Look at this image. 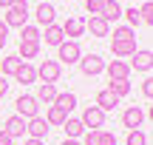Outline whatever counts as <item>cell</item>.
I'll return each instance as SVG.
<instances>
[{
  "mask_svg": "<svg viewBox=\"0 0 153 145\" xmlns=\"http://www.w3.org/2000/svg\"><path fill=\"white\" fill-rule=\"evenodd\" d=\"M111 51H114V57H119V60L131 57L133 51H136V31H133L131 26H116L114 28V40H111Z\"/></svg>",
  "mask_w": 153,
  "mask_h": 145,
  "instance_id": "1",
  "label": "cell"
},
{
  "mask_svg": "<svg viewBox=\"0 0 153 145\" xmlns=\"http://www.w3.org/2000/svg\"><path fill=\"white\" fill-rule=\"evenodd\" d=\"M26 20H28V0H11V6L6 9L3 23L9 28H23Z\"/></svg>",
  "mask_w": 153,
  "mask_h": 145,
  "instance_id": "2",
  "label": "cell"
},
{
  "mask_svg": "<svg viewBox=\"0 0 153 145\" xmlns=\"http://www.w3.org/2000/svg\"><path fill=\"white\" fill-rule=\"evenodd\" d=\"M79 57H82V51H79V43L76 40H62L57 46V63L74 66V63H79Z\"/></svg>",
  "mask_w": 153,
  "mask_h": 145,
  "instance_id": "3",
  "label": "cell"
},
{
  "mask_svg": "<svg viewBox=\"0 0 153 145\" xmlns=\"http://www.w3.org/2000/svg\"><path fill=\"white\" fill-rule=\"evenodd\" d=\"M14 105H17V117H23V120H31V117L40 114V102H37L34 94H20Z\"/></svg>",
  "mask_w": 153,
  "mask_h": 145,
  "instance_id": "4",
  "label": "cell"
},
{
  "mask_svg": "<svg viewBox=\"0 0 153 145\" xmlns=\"http://www.w3.org/2000/svg\"><path fill=\"white\" fill-rule=\"evenodd\" d=\"M79 71L85 74V77H97V74H102L105 71V60L99 54H85V57H79Z\"/></svg>",
  "mask_w": 153,
  "mask_h": 145,
  "instance_id": "5",
  "label": "cell"
},
{
  "mask_svg": "<svg viewBox=\"0 0 153 145\" xmlns=\"http://www.w3.org/2000/svg\"><path fill=\"white\" fill-rule=\"evenodd\" d=\"M79 123L85 125L88 131H99V128L105 125V111H102V108H97V105H88L85 111H82Z\"/></svg>",
  "mask_w": 153,
  "mask_h": 145,
  "instance_id": "6",
  "label": "cell"
},
{
  "mask_svg": "<svg viewBox=\"0 0 153 145\" xmlns=\"http://www.w3.org/2000/svg\"><path fill=\"white\" fill-rule=\"evenodd\" d=\"M60 74H62V66L57 60H43L37 66V80H43V83H51V85H54L57 80H60Z\"/></svg>",
  "mask_w": 153,
  "mask_h": 145,
  "instance_id": "7",
  "label": "cell"
},
{
  "mask_svg": "<svg viewBox=\"0 0 153 145\" xmlns=\"http://www.w3.org/2000/svg\"><path fill=\"white\" fill-rule=\"evenodd\" d=\"M26 134H28V140H45L48 137V123H45V117H31V120H26Z\"/></svg>",
  "mask_w": 153,
  "mask_h": 145,
  "instance_id": "8",
  "label": "cell"
},
{
  "mask_svg": "<svg viewBox=\"0 0 153 145\" xmlns=\"http://www.w3.org/2000/svg\"><path fill=\"white\" fill-rule=\"evenodd\" d=\"M131 68H136V71H150L153 68V54L150 49H136L131 54V63H128Z\"/></svg>",
  "mask_w": 153,
  "mask_h": 145,
  "instance_id": "9",
  "label": "cell"
},
{
  "mask_svg": "<svg viewBox=\"0 0 153 145\" xmlns=\"http://www.w3.org/2000/svg\"><path fill=\"white\" fill-rule=\"evenodd\" d=\"M142 123H145V108H139V105H131V108H125V114H122V125H125L128 131H133V128H142Z\"/></svg>",
  "mask_w": 153,
  "mask_h": 145,
  "instance_id": "10",
  "label": "cell"
},
{
  "mask_svg": "<svg viewBox=\"0 0 153 145\" xmlns=\"http://www.w3.org/2000/svg\"><path fill=\"white\" fill-rule=\"evenodd\" d=\"M105 71H108L111 80H128V77H131V66H128L125 60H111V63H105Z\"/></svg>",
  "mask_w": 153,
  "mask_h": 145,
  "instance_id": "11",
  "label": "cell"
},
{
  "mask_svg": "<svg viewBox=\"0 0 153 145\" xmlns=\"http://www.w3.org/2000/svg\"><path fill=\"white\" fill-rule=\"evenodd\" d=\"M82 31H85V20H82V17H68V20L62 23V34L71 37V40L82 37Z\"/></svg>",
  "mask_w": 153,
  "mask_h": 145,
  "instance_id": "12",
  "label": "cell"
},
{
  "mask_svg": "<svg viewBox=\"0 0 153 145\" xmlns=\"http://www.w3.org/2000/svg\"><path fill=\"white\" fill-rule=\"evenodd\" d=\"M85 28H91L94 37H108V34H111V23L102 20V17H88V20H85Z\"/></svg>",
  "mask_w": 153,
  "mask_h": 145,
  "instance_id": "13",
  "label": "cell"
},
{
  "mask_svg": "<svg viewBox=\"0 0 153 145\" xmlns=\"http://www.w3.org/2000/svg\"><path fill=\"white\" fill-rule=\"evenodd\" d=\"M37 54H40V40H20V51H17V57H20L23 63L34 60Z\"/></svg>",
  "mask_w": 153,
  "mask_h": 145,
  "instance_id": "14",
  "label": "cell"
},
{
  "mask_svg": "<svg viewBox=\"0 0 153 145\" xmlns=\"http://www.w3.org/2000/svg\"><path fill=\"white\" fill-rule=\"evenodd\" d=\"M3 131L11 137V140H17V137H23V134H26V120L14 114V117H9V120H6V128H3Z\"/></svg>",
  "mask_w": 153,
  "mask_h": 145,
  "instance_id": "15",
  "label": "cell"
},
{
  "mask_svg": "<svg viewBox=\"0 0 153 145\" xmlns=\"http://www.w3.org/2000/svg\"><path fill=\"white\" fill-rule=\"evenodd\" d=\"M20 66H23L20 57H17V54H9V57H3V60H0V74H3V77H14Z\"/></svg>",
  "mask_w": 153,
  "mask_h": 145,
  "instance_id": "16",
  "label": "cell"
},
{
  "mask_svg": "<svg viewBox=\"0 0 153 145\" xmlns=\"http://www.w3.org/2000/svg\"><path fill=\"white\" fill-rule=\"evenodd\" d=\"M57 94H60V91H57V85H51V83H43L37 88V102H45V105H54V100H57Z\"/></svg>",
  "mask_w": 153,
  "mask_h": 145,
  "instance_id": "17",
  "label": "cell"
},
{
  "mask_svg": "<svg viewBox=\"0 0 153 145\" xmlns=\"http://www.w3.org/2000/svg\"><path fill=\"white\" fill-rule=\"evenodd\" d=\"M14 80H17V83H23V85H31V83H37V68H34V66H28V63H23V66L17 68Z\"/></svg>",
  "mask_w": 153,
  "mask_h": 145,
  "instance_id": "18",
  "label": "cell"
},
{
  "mask_svg": "<svg viewBox=\"0 0 153 145\" xmlns=\"http://www.w3.org/2000/svg\"><path fill=\"white\" fill-rule=\"evenodd\" d=\"M102 20H108V23H114V20H119L122 17V6H119V0H105V6H102Z\"/></svg>",
  "mask_w": 153,
  "mask_h": 145,
  "instance_id": "19",
  "label": "cell"
},
{
  "mask_svg": "<svg viewBox=\"0 0 153 145\" xmlns=\"http://www.w3.org/2000/svg\"><path fill=\"white\" fill-rule=\"evenodd\" d=\"M116 105H119V97H114L108 88H102L97 94V108H102V111H114Z\"/></svg>",
  "mask_w": 153,
  "mask_h": 145,
  "instance_id": "20",
  "label": "cell"
},
{
  "mask_svg": "<svg viewBox=\"0 0 153 145\" xmlns=\"http://www.w3.org/2000/svg\"><path fill=\"white\" fill-rule=\"evenodd\" d=\"M40 40H45V46H60L62 40H65V34H62V26H57V23L45 26V37H40Z\"/></svg>",
  "mask_w": 153,
  "mask_h": 145,
  "instance_id": "21",
  "label": "cell"
},
{
  "mask_svg": "<svg viewBox=\"0 0 153 145\" xmlns=\"http://www.w3.org/2000/svg\"><path fill=\"white\" fill-rule=\"evenodd\" d=\"M62 131L68 134V140H79V137L85 134V125H82L79 120H74V117H65V123H62Z\"/></svg>",
  "mask_w": 153,
  "mask_h": 145,
  "instance_id": "22",
  "label": "cell"
},
{
  "mask_svg": "<svg viewBox=\"0 0 153 145\" xmlns=\"http://www.w3.org/2000/svg\"><path fill=\"white\" fill-rule=\"evenodd\" d=\"M54 17H57V11H54L51 3H40L37 6V23H40V26H51Z\"/></svg>",
  "mask_w": 153,
  "mask_h": 145,
  "instance_id": "23",
  "label": "cell"
},
{
  "mask_svg": "<svg viewBox=\"0 0 153 145\" xmlns=\"http://www.w3.org/2000/svg\"><path fill=\"white\" fill-rule=\"evenodd\" d=\"M54 105H57V108H62V111L68 114L71 108H76V94H71V91H62V94H57Z\"/></svg>",
  "mask_w": 153,
  "mask_h": 145,
  "instance_id": "24",
  "label": "cell"
},
{
  "mask_svg": "<svg viewBox=\"0 0 153 145\" xmlns=\"http://www.w3.org/2000/svg\"><path fill=\"white\" fill-rule=\"evenodd\" d=\"M108 91H111L114 97H119V100H122V97L131 94V83H128V80H111V83H108Z\"/></svg>",
  "mask_w": 153,
  "mask_h": 145,
  "instance_id": "25",
  "label": "cell"
},
{
  "mask_svg": "<svg viewBox=\"0 0 153 145\" xmlns=\"http://www.w3.org/2000/svg\"><path fill=\"white\" fill-rule=\"evenodd\" d=\"M65 117H68V114L62 111V108H57V105H48V111H45V123H48V125H62Z\"/></svg>",
  "mask_w": 153,
  "mask_h": 145,
  "instance_id": "26",
  "label": "cell"
},
{
  "mask_svg": "<svg viewBox=\"0 0 153 145\" xmlns=\"http://www.w3.org/2000/svg\"><path fill=\"white\" fill-rule=\"evenodd\" d=\"M125 145H148V137H145V131H142V128L128 131V140H125Z\"/></svg>",
  "mask_w": 153,
  "mask_h": 145,
  "instance_id": "27",
  "label": "cell"
},
{
  "mask_svg": "<svg viewBox=\"0 0 153 145\" xmlns=\"http://www.w3.org/2000/svg\"><path fill=\"white\" fill-rule=\"evenodd\" d=\"M122 17L128 20V26H131V28H136L139 23H142V20H139V11H136V6H131V9H122Z\"/></svg>",
  "mask_w": 153,
  "mask_h": 145,
  "instance_id": "28",
  "label": "cell"
},
{
  "mask_svg": "<svg viewBox=\"0 0 153 145\" xmlns=\"http://www.w3.org/2000/svg\"><path fill=\"white\" fill-rule=\"evenodd\" d=\"M43 34H40V28L37 26H23L20 28V40H40Z\"/></svg>",
  "mask_w": 153,
  "mask_h": 145,
  "instance_id": "29",
  "label": "cell"
},
{
  "mask_svg": "<svg viewBox=\"0 0 153 145\" xmlns=\"http://www.w3.org/2000/svg\"><path fill=\"white\" fill-rule=\"evenodd\" d=\"M102 6H105V0H85V9H88V14H91V17H99V14H102Z\"/></svg>",
  "mask_w": 153,
  "mask_h": 145,
  "instance_id": "30",
  "label": "cell"
},
{
  "mask_svg": "<svg viewBox=\"0 0 153 145\" xmlns=\"http://www.w3.org/2000/svg\"><path fill=\"white\" fill-rule=\"evenodd\" d=\"M136 11L142 23H153V3H142V9H136Z\"/></svg>",
  "mask_w": 153,
  "mask_h": 145,
  "instance_id": "31",
  "label": "cell"
},
{
  "mask_svg": "<svg viewBox=\"0 0 153 145\" xmlns=\"http://www.w3.org/2000/svg\"><path fill=\"white\" fill-rule=\"evenodd\" d=\"M82 145H99V131H85L82 134Z\"/></svg>",
  "mask_w": 153,
  "mask_h": 145,
  "instance_id": "32",
  "label": "cell"
},
{
  "mask_svg": "<svg viewBox=\"0 0 153 145\" xmlns=\"http://www.w3.org/2000/svg\"><path fill=\"white\" fill-rule=\"evenodd\" d=\"M99 145H116V137L111 134V131L99 128Z\"/></svg>",
  "mask_w": 153,
  "mask_h": 145,
  "instance_id": "33",
  "label": "cell"
},
{
  "mask_svg": "<svg viewBox=\"0 0 153 145\" xmlns=\"http://www.w3.org/2000/svg\"><path fill=\"white\" fill-rule=\"evenodd\" d=\"M142 91H145V97H148V100L153 97V80H150V77H148V80L142 83Z\"/></svg>",
  "mask_w": 153,
  "mask_h": 145,
  "instance_id": "34",
  "label": "cell"
},
{
  "mask_svg": "<svg viewBox=\"0 0 153 145\" xmlns=\"http://www.w3.org/2000/svg\"><path fill=\"white\" fill-rule=\"evenodd\" d=\"M6 91H9V77L0 74V97H6Z\"/></svg>",
  "mask_w": 153,
  "mask_h": 145,
  "instance_id": "35",
  "label": "cell"
},
{
  "mask_svg": "<svg viewBox=\"0 0 153 145\" xmlns=\"http://www.w3.org/2000/svg\"><path fill=\"white\" fill-rule=\"evenodd\" d=\"M0 37H6V40H9V26H6L3 20H0Z\"/></svg>",
  "mask_w": 153,
  "mask_h": 145,
  "instance_id": "36",
  "label": "cell"
},
{
  "mask_svg": "<svg viewBox=\"0 0 153 145\" xmlns=\"http://www.w3.org/2000/svg\"><path fill=\"white\" fill-rule=\"evenodd\" d=\"M26 145H45V140H28Z\"/></svg>",
  "mask_w": 153,
  "mask_h": 145,
  "instance_id": "37",
  "label": "cell"
},
{
  "mask_svg": "<svg viewBox=\"0 0 153 145\" xmlns=\"http://www.w3.org/2000/svg\"><path fill=\"white\" fill-rule=\"evenodd\" d=\"M11 6V0H0V9H9Z\"/></svg>",
  "mask_w": 153,
  "mask_h": 145,
  "instance_id": "38",
  "label": "cell"
},
{
  "mask_svg": "<svg viewBox=\"0 0 153 145\" xmlns=\"http://www.w3.org/2000/svg\"><path fill=\"white\" fill-rule=\"evenodd\" d=\"M62 145H79L76 140H62Z\"/></svg>",
  "mask_w": 153,
  "mask_h": 145,
  "instance_id": "39",
  "label": "cell"
},
{
  "mask_svg": "<svg viewBox=\"0 0 153 145\" xmlns=\"http://www.w3.org/2000/svg\"><path fill=\"white\" fill-rule=\"evenodd\" d=\"M3 46H6V37H0V49H3Z\"/></svg>",
  "mask_w": 153,
  "mask_h": 145,
  "instance_id": "40",
  "label": "cell"
}]
</instances>
